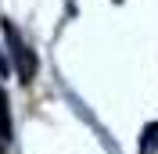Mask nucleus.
I'll use <instances>...</instances> for the list:
<instances>
[{
    "label": "nucleus",
    "mask_w": 158,
    "mask_h": 154,
    "mask_svg": "<svg viewBox=\"0 0 158 154\" xmlns=\"http://www.w3.org/2000/svg\"><path fill=\"white\" fill-rule=\"evenodd\" d=\"M4 32H7V43H11V54H15V65H18V79H22V83H32V79H36V68H40L36 54H32V50L25 47V43H22L18 29H15L11 22H4Z\"/></svg>",
    "instance_id": "obj_1"
},
{
    "label": "nucleus",
    "mask_w": 158,
    "mask_h": 154,
    "mask_svg": "<svg viewBox=\"0 0 158 154\" xmlns=\"http://www.w3.org/2000/svg\"><path fill=\"white\" fill-rule=\"evenodd\" d=\"M11 140V104H7V93L0 86V144Z\"/></svg>",
    "instance_id": "obj_2"
},
{
    "label": "nucleus",
    "mask_w": 158,
    "mask_h": 154,
    "mask_svg": "<svg viewBox=\"0 0 158 154\" xmlns=\"http://www.w3.org/2000/svg\"><path fill=\"white\" fill-rule=\"evenodd\" d=\"M155 147H158V122H148L144 140H140V154H155Z\"/></svg>",
    "instance_id": "obj_3"
},
{
    "label": "nucleus",
    "mask_w": 158,
    "mask_h": 154,
    "mask_svg": "<svg viewBox=\"0 0 158 154\" xmlns=\"http://www.w3.org/2000/svg\"><path fill=\"white\" fill-rule=\"evenodd\" d=\"M0 75H7V61L4 58H0Z\"/></svg>",
    "instance_id": "obj_4"
}]
</instances>
